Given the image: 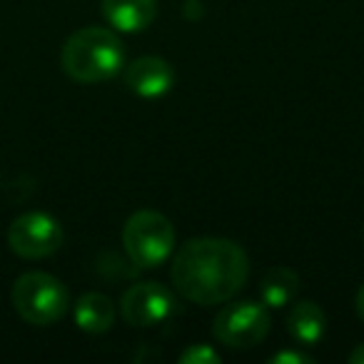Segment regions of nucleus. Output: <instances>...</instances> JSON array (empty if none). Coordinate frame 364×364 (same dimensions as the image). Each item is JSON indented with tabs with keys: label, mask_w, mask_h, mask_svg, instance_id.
<instances>
[{
	"label": "nucleus",
	"mask_w": 364,
	"mask_h": 364,
	"mask_svg": "<svg viewBox=\"0 0 364 364\" xmlns=\"http://www.w3.org/2000/svg\"><path fill=\"white\" fill-rule=\"evenodd\" d=\"M180 362L182 364H218L220 354L215 352L213 347H208V344H193V347H188L180 354Z\"/></svg>",
	"instance_id": "ddd939ff"
},
{
	"label": "nucleus",
	"mask_w": 364,
	"mask_h": 364,
	"mask_svg": "<svg viewBox=\"0 0 364 364\" xmlns=\"http://www.w3.org/2000/svg\"><path fill=\"white\" fill-rule=\"evenodd\" d=\"M73 314H75V324L82 332L102 334L115 322V304H112L110 297H105V294L87 292L77 299L75 312Z\"/></svg>",
	"instance_id": "9b49d317"
},
{
	"label": "nucleus",
	"mask_w": 364,
	"mask_h": 364,
	"mask_svg": "<svg viewBox=\"0 0 364 364\" xmlns=\"http://www.w3.org/2000/svg\"><path fill=\"white\" fill-rule=\"evenodd\" d=\"M272 364H314V357L304 352H277L272 359Z\"/></svg>",
	"instance_id": "4468645a"
},
{
	"label": "nucleus",
	"mask_w": 364,
	"mask_h": 364,
	"mask_svg": "<svg viewBox=\"0 0 364 364\" xmlns=\"http://www.w3.org/2000/svg\"><path fill=\"white\" fill-rule=\"evenodd\" d=\"M8 242L16 255L26 259H43L58 252L63 245V228L48 213H26L13 220Z\"/></svg>",
	"instance_id": "423d86ee"
},
{
	"label": "nucleus",
	"mask_w": 364,
	"mask_h": 364,
	"mask_svg": "<svg viewBox=\"0 0 364 364\" xmlns=\"http://www.w3.org/2000/svg\"><path fill=\"white\" fill-rule=\"evenodd\" d=\"M60 63L65 75L75 82H105L125 68V48L120 38L107 28H82L65 41Z\"/></svg>",
	"instance_id": "f03ea898"
},
{
	"label": "nucleus",
	"mask_w": 364,
	"mask_h": 364,
	"mask_svg": "<svg viewBox=\"0 0 364 364\" xmlns=\"http://www.w3.org/2000/svg\"><path fill=\"white\" fill-rule=\"evenodd\" d=\"M349 362L352 364H364V344H357L349 354Z\"/></svg>",
	"instance_id": "2eb2a0df"
},
{
	"label": "nucleus",
	"mask_w": 364,
	"mask_h": 364,
	"mask_svg": "<svg viewBox=\"0 0 364 364\" xmlns=\"http://www.w3.org/2000/svg\"><path fill=\"white\" fill-rule=\"evenodd\" d=\"M100 6L105 21L120 33L145 31L157 16V0H100Z\"/></svg>",
	"instance_id": "1a4fd4ad"
},
{
	"label": "nucleus",
	"mask_w": 364,
	"mask_h": 364,
	"mask_svg": "<svg viewBox=\"0 0 364 364\" xmlns=\"http://www.w3.org/2000/svg\"><path fill=\"white\" fill-rule=\"evenodd\" d=\"M357 314H359V319L364 322V284L359 287V292H357Z\"/></svg>",
	"instance_id": "dca6fc26"
},
{
	"label": "nucleus",
	"mask_w": 364,
	"mask_h": 364,
	"mask_svg": "<svg viewBox=\"0 0 364 364\" xmlns=\"http://www.w3.org/2000/svg\"><path fill=\"white\" fill-rule=\"evenodd\" d=\"M177 309L175 294L160 282H137L122 294L120 312L132 327H155Z\"/></svg>",
	"instance_id": "0eeeda50"
},
{
	"label": "nucleus",
	"mask_w": 364,
	"mask_h": 364,
	"mask_svg": "<svg viewBox=\"0 0 364 364\" xmlns=\"http://www.w3.org/2000/svg\"><path fill=\"white\" fill-rule=\"evenodd\" d=\"M299 292V277L292 267H272L267 269L262 284H259V297L264 307L282 309L289 304Z\"/></svg>",
	"instance_id": "f8f14e48"
},
{
	"label": "nucleus",
	"mask_w": 364,
	"mask_h": 364,
	"mask_svg": "<svg viewBox=\"0 0 364 364\" xmlns=\"http://www.w3.org/2000/svg\"><path fill=\"white\" fill-rule=\"evenodd\" d=\"M122 245H125L127 257L137 267H160L175 247V230L162 213L140 210L127 218L125 228H122Z\"/></svg>",
	"instance_id": "20e7f679"
},
{
	"label": "nucleus",
	"mask_w": 364,
	"mask_h": 364,
	"mask_svg": "<svg viewBox=\"0 0 364 364\" xmlns=\"http://www.w3.org/2000/svg\"><path fill=\"white\" fill-rule=\"evenodd\" d=\"M324 329H327V317L317 302L304 299V302L292 304L287 314V332L292 334L294 342L317 344L324 337Z\"/></svg>",
	"instance_id": "9d476101"
},
{
	"label": "nucleus",
	"mask_w": 364,
	"mask_h": 364,
	"mask_svg": "<svg viewBox=\"0 0 364 364\" xmlns=\"http://www.w3.org/2000/svg\"><path fill=\"white\" fill-rule=\"evenodd\" d=\"M11 299L16 312L36 327L55 324L58 319L65 317L68 307H70L68 287L48 272H26L23 277H18L13 284Z\"/></svg>",
	"instance_id": "7ed1b4c3"
},
{
	"label": "nucleus",
	"mask_w": 364,
	"mask_h": 364,
	"mask_svg": "<svg viewBox=\"0 0 364 364\" xmlns=\"http://www.w3.org/2000/svg\"><path fill=\"white\" fill-rule=\"evenodd\" d=\"M250 277V257L235 240L195 237L172 259V284L195 304H220L232 299Z\"/></svg>",
	"instance_id": "f257e3e1"
},
{
	"label": "nucleus",
	"mask_w": 364,
	"mask_h": 364,
	"mask_svg": "<svg viewBox=\"0 0 364 364\" xmlns=\"http://www.w3.org/2000/svg\"><path fill=\"white\" fill-rule=\"evenodd\" d=\"M125 85L140 97H162L175 85V70L160 55H142L125 68Z\"/></svg>",
	"instance_id": "6e6552de"
},
{
	"label": "nucleus",
	"mask_w": 364,
	"mask_h": 364,
	"mask_svg": "<svg viewBox=\"0 0 364 364\" xmlns=\"http://www.w3.org/2000/svg\"><path fill=\"white\" fill-rule=\"evenodd\" d=\"M269 332V312L262 302H232L213 322V334L232 349H247L259 344Z\"/></svg>",
	"instance_id": "39448f33"
}]
</instances>
